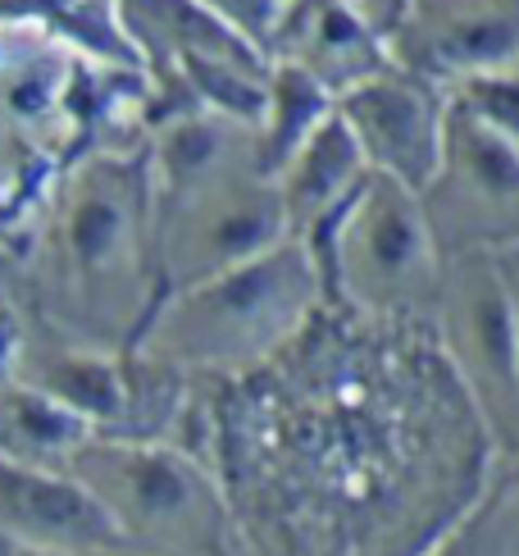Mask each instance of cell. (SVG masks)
Wrapping results in <instances>:
<instances>
[{"instance_id":"6da1fadb","label":"cell","mask_w":519,"mask_h":556,"mask_svg":"<svg viewBox=\"0 0 519 556\" xmlns=\"http://www.w3.org/2000/svg\"><path fill=\"white\" fill-rule=\"evenodd\" d=\"M351 142L369 165L401 188H423L442 169V110L423 83L401 68H383L351 91H342V114Z\"/></svg>"},{"instance_id":"7a4b0ae2","label":"cell","mask_w":519,"mask_h":556,"mask_svg":"<svg viewBox=\"0 0 519 556\" xmlns=\"http://www.w3.org/2000/svg\"><path fill=\"white\" fill-rule=\"evenodd\" d=\"M392 37L415 74L488 78L519 60V0H415Z\"/></svg>"},{"instance_id":"3957f363","label":"cell","mask_w":519,"mask_h":556,"mask_svg":"<svg viewBox=\"0 0 519 556\" xmlns=\"http://www.w3.org/2000/svg\"><path fill=\"white\" fill-rule=\"evenodd\" d=\"M269 37L282 46L288 68L319 91H351L388 68L383 37H374L342 0H288Z\"/></svg>"},{"instance_id":"277c9868","label":"cell","mask_w":519,"mask_h":556,"mask_svg":"<svg viewBox=\"0 0 519 556\" xmlns=\"http://www.w3.org/2000/svg\"><path fill=\"white\" fill-rule=\"evenodd\" d=\"M0 534L33 547H78L101 539L105 520L74 483L0 456Z\"/></svg>"},{"instance_id":"5b68a950","label":"cell","mask_w":519,"mask_h":556,"mask_svg":"<svg viewBox=\"0 0 519 556\" xmlns=\"http://www.w3.org/2000/svg\"><path fill=\"white\" fill-rule=\"evenodd\" d=\"M360 169H365L360 147L351 142V132L338 114H328V119L282 160V192H278L282 215L292 224L319 219L328 205H338L346 197V188L356 182Z\"/></svg>"},{"instance_id":"8992f818","label":"cell","mask_w":519,"mask_h":556,"mask_svg":"<svg viewBox=\"0 0 519 556\" xmlns=\"http://www.w3.org/2000/svg\"><path fill=\"white\" fill-rule=\"evenodd\" d=\"M342 251H356L360 265H369L383 278L415 269L423 261V251H429V233H423V219L415 215L410 188L379 174V182L356 201V219L346 228Z\"/></svg>"},{"instance_id":"52a82bcc","label":"cell","mask_w":519,"mask_h":556,"mask_svg":"<svg viewBox=\"0 0 519 556\" xmlns=\"http://www.w3.org/2000/svg\"><path fill=\"white\" fill-rule=\"evenodd\" d=\"M119 233H124V215H119V205H110V201H87L74 219V247L91 261L105 256V251L119 242Z\"/></svg>"},{"instance_id":"ba28073f","label":"cell","mask_w":519,"mask_h":556,"mask_svg":"<svg viewBox=\"0 0 519 556\" xmlns=\"http://www.w3.org/2000/svg\"><path fill=\"white\" fill-rule=\"evenodd\" d=\"M201 5L210 14H219L228 28H238L242 37L260 41V37L274 33V23L282 10H288V0H201Z\"/></svg>"},{"instance_id":"9c48e42d","label":"cell","mask_w":519,"mask_h":556,"mask_svg":"<svg viewBox=\"0 0 519 556\" xmlns=\"http://www.w3.org/2000/svg\"><path fill=\"white\" fill-rule=\"evenodd\" d=\"M342 5L356 14L374 37H392V33H396V23L406 18V5H410V0H342Z\"/></svg>"}]
</instances>
